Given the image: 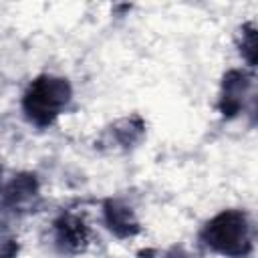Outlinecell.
<instances>
[{"instance_id": "1", "label": "cell", "mask_w": 258, "mask_h": 258, "mask_svg": "<svg viewBox=\"0 0 258 258\" xmlns=\"http://www.w3.org/2000/svg\"><path fill=\"white\" fill-rule=\"evenodd\" d=\"M208 244L230 256H244L250 250L246 218L238 212H226L208 224Z\"/></svg>"}, {"instance_id": "2", "label": "cell", "mask_w": 258, "mask_h": 258, "mask_svg": "<svg viewBox=\"0 0 258 258\" xmlns=\"http://www.w3.org/2000/svg\"><path fill=\"white\" fill-rule=\"evenodd\" d=\"M69 101V85L62 79H38L26 95V111L36 121H50Z\"/></svg>"}]
</instances>
